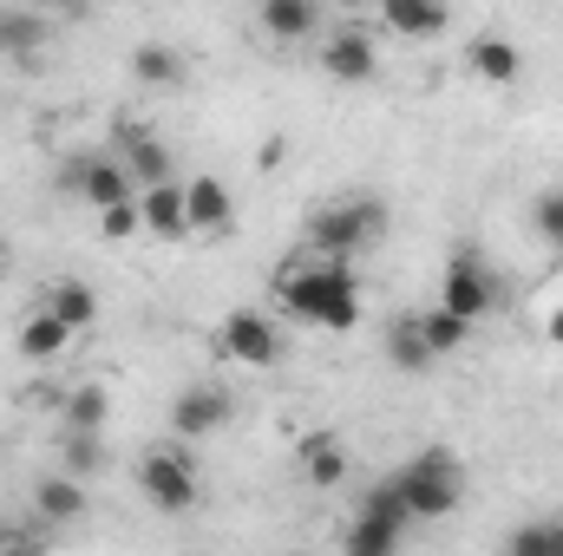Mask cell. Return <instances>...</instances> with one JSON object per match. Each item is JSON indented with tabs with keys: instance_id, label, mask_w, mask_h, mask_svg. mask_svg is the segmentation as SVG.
Masks as SVG:
<instances>
[{
	"instance_id": "obj_1",
	"label": "cell",
	"mask_w": 563,
	"mask_h": 556,
	"mask_svg": "<svg viewBox=\"0 0 563 556\" xmlns=\"http://www.w3.org/2000/svg\"><path fill=\"white\" fill-rule=\"evenodd\" d=\"M276 301H282V314H295V321H308V327H334V334H347V327L361 321V281H354V269L314 263V256H295V263L282 269Z\"/></svg>"
},
{
	"instance_id": "obj_2",
	"label": "cell",
	"mask_w": 563,
	"mask_h": 556,
	"mask_svg": "<svg viewBox=\"0 0 563 556\" xmlns=\"http://www.w3.org/2000/svg\"><path fill=\"white\" fill-rule=\"evenodd\" d=\"M387 230V210L374 203V197H347V203H321L314 216H308V256L314 263H354L374 236Z\"/></svg>"
},
{
	"instance_id": "obj_3",
	"label": "cell",
	"mask_w": 563,
	"mask_h": 556,
	"mask_svg": "<svg viewBox=\"0 0 563 556\" xmlns=\"http://www.w3.org/2000/svg\"><path fill=\"white\" fill-rule=\"evenodd\" d=\"M394 485H400V498H407L413 524H439V518H452V511H459V498H465V471H459V458H452L445 445L413 452V458L394 471Z\"/></svg>"
},
{
	"instance_id": "obj_4",
	"label": "cell",
	"mask_w": 563,
	"mask_h": 556,
	"mask_svg": "<svg viewBox=\"0 0 563 556\" xmlns=\"http://www.w3.org/2000/svg\"><path fill=\"white\" fill-rule=\"evenodd\" d=\"M407 531H413V511H407L400 485H394V478H380V485H374V491L361 498V511L347 518L341 556H400Z\"/></svg>"
},
{
	"instance_id": "obj_5",
	"label": "cell",
	"mask_w": 563,
	"mask_h": 556,
	"mask_svg": "<svg viewBox=\"0 0 563 556\" xmlns=\"http://www.w3.org/2000/svg\"><path fill=\"white\" fill-rule=\"evenodd\" d=\"M139 491H144V504H151V511L184 518V511L197 504V465H190V452H177V445L144 452V458H139Z\"/></svg>"
},
{
	"instance_id": "obj_6",
	"label": "cell",
	"mask_w": 563,
	"mask_h": 556,
	"mask_svg": "<svg viewBox=\"0 0 563 556\" xmlns=\"http://www.w3.org/2000/svg\"><path fill=\"white\" fill-rule=\"evenodd\" d=\"M59 184L66 190H79L99 216L106 210H125V203H139V190H132V170H125V157L119 151H79L66 170H59Z\"/></svg>"
},
{
	"instance_id": "obj_7",
	"label": "cell",
	"mask_w": 563,
	"mask_h": 556,
	"mask_svg": "<svg viewBox=\"0 0 563 556\" xmlns=\"http://www.w3.org/2000/svg\"><path fill=\"white\" fill-rule=\"evenodd\" d=\"M439 314H452V321H465V327H478L492 308H498V276L472 256V249H459L452 256V269L439 281V301H432Z\"/></svg>"
},
{
	"instance_id": "obj_8",
	"label": "cell",
	"mask_w": 563,
	"mask_h": 556,
	"mask_svg": "<svg viewBox=\"0 0 563 556\" xmlns=\"http://www.w3.org/2000/svg\"><path fill=\"white\" fill-rule=\"evenodd\" d=\"M217 347H223L236 367H269V360L282 354V334H276V321H269L263 308H230L223 327H217Z\"/></svg>"
},
{
	"instance_id": "obj_9",
	"label": "cell",
	"mask_w": 563,
	"mask_h": 556,
	"mask_svg": "<svg viewBox=\"0 0 563 556\" xmlns=\"http://www.w3.org/2000/svg\"><path fill=\"white\" fill-rule=\"evenodd\" d=\"M230 419H236V400H230L223 387H210V380H203V387H184V393L170 400V432H177V438H210V432L230 425Z\"/></svg>"
},
{
	"instance_id": "obj_10",
	"label": "cell",
	"mask_w": 563,
	"mask_h": 556,
	"mask_svg": "<svg viewBox=\"0 0 563 556\" xmlns=\"http://www.w3.org/2000/svg\"><path fill=\"white\" fill-rule=\"evenodd\" d=\"M321 73H328V79H341V86H367V79L380 73V46H374V33L341 26V33L321 46Z\"/></svg>"
},
{
	"instance_id": "obj_11",
	"label": "cell",
	"mask_w": 563,
	"mask_h": 556,
	"mask_svg": "<svg viewBox=\"0 0 563 556\" xmlns=\"http://www.w3.org/2000/svg\"><path fill=\"white\" fill-rule=\"evenodd\" d=\"M184 210H190V236H230V223H236L223 177H184Z\"/></svg>"
},
{
	"instance_id": "obj_12",
	"label": "cell",
	"mask_w": 563,
	"mask_h": 556,
	"mask_svg": "<svg viewBox=\"0 0 563 556\" xmlns=\"http://www.w3.org/2000/svg\"><path fill=\"white\" fill-rule=\"evenodd\" d=\"M119 157H125L132 184H144V190L177 184V170H170V144L151 138V132H139V125H125V132H119Z\"/></svg>"
},
{
	"instance_id": "obj_13",
	"label": "cell",
	"mask_w": 563,
	"mask_h": 556,
	"mask_svg": "<svg viewBox=\"0 0 563 556\" xmlns=\"http://www.w3.org/2000/svg\"><path fill=\"white\" fill-rule=\"evenodd\" d=\"M139 223L157 236V243H177L190 236V210H184V177L177 184H157V190H139Z\"/></svg>"
},
{
	"instance_id": "obj_14",
	"label": "cell",
	"mask_w": 563,
	"mask_h": 556,
	"mask_svg": "<svg viewBox=\"0 0 563 556\" xmlns=\"http://www.w3.org/2000/svg\"><path fill=\"white\" fill-rule=\"evenodd\" d=\"M465 66H472V79H485V86H518L525 53H518L505 33H478V40H472V53H465Z\"/></svg>"
},
{
	"instance_id": "obj_15",
	"label": "cell",
	"mask_w": 563,
	"mask_h": 556,
	"mask_svg": "<svg viewBox=\"0 0 563 556\" xmlns=\"http://www.w3.org/2000/svg\"><path fill=\"white\" fill-rule=\"evenodd\" d=\"M86 511H92V498H86L79 478H66V471L59 478H40V491H33V518L40 524H79Z\"/></svg>"
},
{
	"instance_id": "obj_16",
	"label": "cell",
	"mask_w": 563,
	"mask_h": 556,
	"mask_svg": "<svg viewBox=\"0 0 563 556\" xmlns=\"http://www.w3.org/2000/svg\"><path fill=\"white\" fill-rule=\"evenodd\" d=\"M380 20H387V33H400V40H439V33L452 26V13H445L439 0H387Z\"/></svg>"
},
{
	"instance_id": "obj_17",
	"label": "cell",
	"mask_w": 563,
	"mask_h": 556,
	"mask_svg": "<svg viewBox=\"0 0 563 556\" xmlns=\"http://www.w3.org/2000/svg\"><path fill=\"white\" fill-rule=\"evenodd\" d=\"M13 347H20V360H59L66 347H73V327L59 321V314H26L20 321V334H13Z\"/></svg>"
},
{
	"instance_id": "obj_18",
	"label": "cell",
	"mask_w": 563,
	"mask_h": 556,
	"mask_svg": "<svg viewBox=\"0 0 563 556\" xmlns=\"http://www.w3.org/2000/svg\"><path fill=\"white\" fill-rule=\"evenodd\" d=\"M301 478H308L314 491L341 485V478H347V445H341L334 432H314V438L301 445Z\"/></svg>"
},
{
	"instance_id": "obj_19",
	"label": "cell",
	"mask_w": 563,
	"mask_h": 556,
	"mask_svg": "<svg viewBox=\"0 0 563 556\" xmlns=\"http://www.w3.org/2000/svg\"><path fill=\"white\" fill-rule=\"evenodd\" d=\"M46 33H53L46 13H33V7H0V53H40Z\"/></svg>"
},
{
	"instance_id": "obj_20",
	"label": "cell",
	"mask_w": 563,
	"mask_h": 556,
	"mask_svg": "<svg viewBox=\"0 0 563 556\" xmlns=\"http://www.w3.org/2000/svg\"><path fill=\"white\" fill-rule=\"evenodd\" d=\"M387 360H394L400 374H426V367H439L432 347H426V334H420V314H400V321H394V334H387Z\"/></svg>"
},
{
	"instance_id": "obj_21",
	"label": "cell",
	"mask_w": 563,
	"mask_h": 556,
	"mask_svg": "<svg viewBox=\"0 0 563 556\" xmlns=\"http://www.w3.org/2000/svg\"><path fill=\"white\" fill-rule=\"evenodd\" d=\"M46 314H59L73 334H79V327H92V321H99V294H92V281H73V276H66L53 294H46Z\"/></svg>"
},
{
	"instance_id": "obj_22",
	"label": "cell",
	"mask_w": 563,
	"mask_h": 556,
	"mask_svg": "<svg viewBox=\"0 0 563 556\" xmlns=\"http://www.w3.org/2000/svg\"><path fill=\"white\" fill-rule=\"evenodd\" d=\"M263 26L276 40H308L321 26V7L314 0H263Z\"/></svg>"
},
{
	"instance_id": "obj_23",
	"label": "cell",
	"mask_w": 563,
	"mask_h": 556,
	"mask_svg": "<svg viewBox=\"0 0 563 556\" xmlns=\"http://www.w3.org/2000/svg\"><path fill=\"white\" fill-rule=\"evenodd\" d=\"M106 413H112V393H106L99 380H86V387H73V400H66V432H92V438H99Z\"/></svg>"
},
{
	"instance_id": "obj_24",
	"label": "cell",
	"mask_w": 563,
	"mask_h": 556,
	"mask_svg": "<svg viewBox=\"0 0 563 556\" xmlns=\"http://www.w3.org/2000/svg\"><path fill=\"white\" fill-rule=\"evenodd\" d=\"M505 556H563V518H531L511 531Z\"/></svg>"
},
{
	"instance_id": "obj_25",
	"label": "cell",
	"mask_w": 563,
	"mask_h": 556,
	"mask_svg": "<svg viewBox=\"0 0 563 556\" xmlns=\"http://www.w3.org/2000/svg\"><path fill=\"white\" fill-rule=\"evenodd\" d=\"M132 73H139L144 86H184V59L170 46H157V40H144L139 53H132Z\"/></svg>"
},
{
	"instance_id": "obj_26",
	"label": "cell",
	"mask_w": 563,
	"mask_h": 556,
	"mask_svg": "<svg viewBox=\"0 0 563 556\" xmlns=\"http://www.w3.org/2000/svg\"><path fill=\"white\" fill-rule=\"evenodd\" d=\"M420 334H426V347H432V360H445V354H459L465 347V321H452V314H439V308H426L420 314Z\"/></svg>"
},
{
	"instance_id": "obj_27",
	"label": "cell",
	"mask_w": 563,
	"mask_h": 556,
	"mask_svg": "<svg viewBox=\"0 0 563 556\" xmlns=\"http://www.w3.org/2000/svg\"><path fill=\"white\" fill-rule=\"evenodd\" d=\"M99 465H106V445H99L92 432H66V478H79V485H86Z\"/></svg>"
},
{
	"instance_id": "obj_28",
	"label": "cell",
	"mask_w": 563,
	"mask_h": 556,
	"mask_svg": "<svg viewBox=\"0 0 563 556\" xmlns=\"http://www.w3.org/2000/svg\"><path fill=\"white\" fill-rule=\"evenodd\" d=\"M531 223H538V236H544V243H551V249L563 256V190H544V197H538Z\"/></svg>"
},
{
	"instance_id": "obj_29",
	"label": "cell",
	"mask_w": 563,
	"mask_h": 556,
	"mask_svg": "<svg viewBox=\"0 0 563 556\" xmlns=\"http://www.w3.org/2000/svg\"><path fill=\"white\" fill-rule=\"evenodd\" d=\"M99 230H106V243H125V236H139V203H125V210H106L99 216Z\"/></svg>"
},
{
	"instance_id": "obj_30",
	"label": "cell",
	"mask_w": 563,
	"mask_h": 556,
	"mask_svg": "<svg viewBox=\"0 0 563 556\" xmlns=\"http://www.w3.org/2000/svg\"><path fill=\"white\" fill-rule=\"evenodd\" d=\"M0 556H46V544H40V537H20V531H13V544H7Z\"/></svg>"
},
{
	"instance_id": "obj_31",
	"label": "cell",
	"mask_w": 563,
	"mask_h": 556,
	"mask_svg": "<svg viewBox=\"0 0 563 556\" xmlns=\"http://www.w3.org/2000/svg\"><path fill=\"white\" fill-rule=\"evenodd\" d=\"M544 334H551V347H563V308L551 314V321H544Z\"/></svg>"
},
{
	"instance_id": "obj_32",
	"label": "cell",
	"mask_w": 563,
	"mask_h": 556,
	"mask_svg": "<svg viewBox=\"0 0 563 556\" xmlns=\"http://www.w3.org/2000/svg\"><path fill=\"white\" fill-rule=\"evenodd\" d=\"M7 544H13V531H0V551H7Z\"/></svg>"
},
{
	"instance_id": "obj_33",
	"label": "cell",
	"mask_w": 563,
	"mask_h": 556,
	"mask_svg": "<svg viewBox=\"0 0 563 556\" xmlns=\"http://www.w3.org/2000/svg\"><path fill=\"white\" fill-rule=\"evenodd\" d=\"M0 269H7V243H0Z\"/></svg>"
}]
</instances>
